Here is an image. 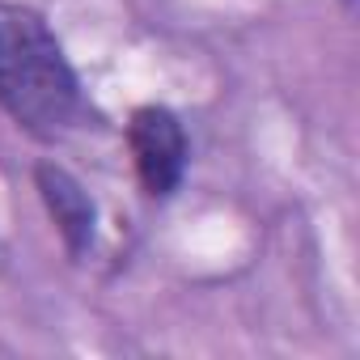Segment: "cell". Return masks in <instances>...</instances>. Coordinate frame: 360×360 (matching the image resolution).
<instances>
[{
	"label": "cell",
	"instance_id": "6da1fadb",
	"mask_svg": "<svg viewBox=\"0 0 360 360\" xmlns=\"http://www.w3.org/2000/svg\"><path fill=\"white\" fill-rule=\"evenodd\" d=\"M0 110L22 131L56 140L85 115L81 81L51 26L13 0H0Z\"/></svg>",
	"mask_w": 360,
	"mask_h": 360
},
{
	"label": "cell",
	"instance_id": "7a4b0ae2",
	"mask_svg": "<svg viewBox=\"0 0 360 360\" xmlns=\"http://www.w3.org/2000/svg\"><path fill=\"white\" fill-rule=\"evenodd\" d=\"M127 148L131 165L148 200H169L183 187V174L191 161L187 127L165 106H136L127 119Z\"/></svg>",
	"mask_w": 360,
	"mask_h": 360
},
{
	"label": "cell",
	"instance_id": "3957f363",
	"mask_svg": "<svg viewBox=\"0 0 360 360\" xmlns=\"http://www.w3.org/2000/svg\"><path fill=\"white\" fill-rule=\"evenodd\" d=\"M34 187H39V195H43V204H47V212H51V221H56V229H60V238L68 246V255L72 259L89 255L94 233H98V208H94L89 191L56 161H43L34 169Z\"/></svg>",
	"mask_w": 360,
	"mask_h": 360
}]
</instances>
